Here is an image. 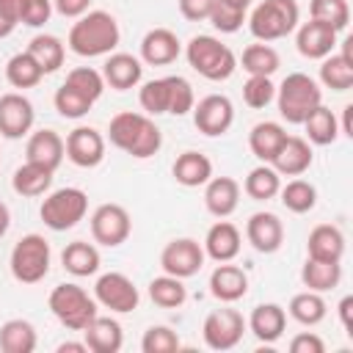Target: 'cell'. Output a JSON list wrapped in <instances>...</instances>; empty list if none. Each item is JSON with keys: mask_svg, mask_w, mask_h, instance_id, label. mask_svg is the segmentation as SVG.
Masks as SVG:
<instances>
[{"mask_svg": "<svg viewBox=\"0 0 353 353\" xmlns=\"http://www.w3.org/2000/svg\"><path fill=\"white\" fill-rule=\"evenodd\" d=\"M245 334V317L237 309H212L201 323V336L210 350H232Z\"/></svg>", "mask_w": 353, "mask_h": 353, "instance_id": "10", "label": "cell"}, {"mask_svg": "<svg viewBox=\"0 0 353 353\" xmlns=\"http://www.w3.org/2000/svg\"><path fill=\"white\" fill-rule=\"evenodd\" d=\"M41 77H44V72H41V66L30 58L28 50L14 52V55L6 61V80H8L14 88H19V91L36 88V85L41 83Z\"/></svg>", "mask_w": 353, "mask_h": 353, "instance_id": "40", "label": "cell"}, {"mask_svg": "<svg viewBox=\"0 0 353 353\" xmlns=\"http://www.w3.org/2000/svg\"><path fill=\"white\" fill-rule=\"evenodd\" d=\"M336 41H339V33L331 25L317 19L298 25V33H295V47L309 61H323L325 55H331L336 50Z\"/></svg>", "mask_w": 353, "mask_h": 353, "instance_id": "16", "label": "cell"}, {"mask_svg": "<svg viewBox=\"0 0 353 353\" xmlns=\"http://www.w3.org/2000/svg\"><path fill=\"white\" fill-rule=\"evenodd\" d=\"M301 281L306 290L328 292V290L339 287V281H342V262H323V259L306 256V262L301 268Z\"/></svg>", "mask_w": 353, "mask_h": 353, "instance_id": "34", "label": "cell"}, {"mask_svg": "<svg viewBox=\"0 0 353 353\" xmlns=\"http://www.w3.org/2000/svg\"><path fill=\"white\" fill-rule=\"evenodd\" d=\"M50 262H52L50 243L44 240V234H36V232L19 237L8 256L11 276L19 284H39L50 273Z\"/></svg>", "mask_w": 353, "mask_h": 353, "instance_id": "7", "label": "cell"}, {"mask_svg": "<svg viewBox=\"0 0 353 353\" xmlns=\"http://www.w3.org/2000/svg\"><path fill=\"white\" fill-rule=\"evenodd\" d=\"M83 342L91 353H119L121 345H124V331H121V323L113 320V317H102L97 314L83 331Z\"/></svg>", "mask_w": 353, "mask_h": 353, "instance_id": "26", "label": "cell"}, {"mask_svg": "<svg viewBox=\"0 0 353 353\" xmlns=\"http://www.w3.org/2000/svg\"><path fill=\"white\" fill-rule=\"evenodd\" d=\"M182 347L179 336L168 325H149L141 336V350L143 353H176Z\"/></svg>", "mask_w": 353, "mask_h": 353, "instance_id": "47", "label": "cell"}, {"mask_svg": "<svg viewBox=\"0 0 353 353\" xmlns=\"http://www.w3.org/2000/svg\"><path fill=\"white\" fill-rule=\"evenodd\" d=\"M39 345L36 328L30 320L11 317L0 325V350L3 353H33Z\"/></svg>", "mask_w": 353, "mask_h": 353, "instance_id": "33", "label": "cell"}, {"mask_svg": "<svg viewBox=\"0 0 353 353\" xmlns=\"http://www.w3.org/2000/svg\"><path fill=\"white\" fill-rule=\"evenodd\" d=\"M66 160L74 163L77 168H97L105 160V135L94 127H74L66 135Z\"/></svg>", "mask_w": 353, "mask_h": 353, "instance_id": "15", "label": "cell"}, {"mask_svg": "<svg viewBox=\"0 0 353 353\" xmlns=\"http://www.w3.org/2000/svg\"><path fill=\"white\" fill-rule=\"evenodd\" d=\"M88 212V196L80 188H58V190H47L39 215L44 221L47 229L52 232H66L74 229Z\"/></svg>", "mask_w": 353, "mask_h": 353, "instance_id": "8", "label": "cell"}, {"mask_svg": "<svg viewBox=\"0 0 353 353\" xmlns=\"http://www.w3.org/2000/svg\"><path fill=\"white\" fill-rule=\"evenodd\" d=\"M52 105H55L58 116H63V119H83L94 108V102L88 97H83L77 88H72L69 83H61L58 85V91L52 97Z\"/></svg>", "mask_w": 353, "mask_h": 353, "instance_id": "44", "label": "cell"}, {"mask_svg": "<svg viewBox=\"0 0 353 353\" xmlns=\"http://www.w3.org/2000/svg\"><path fill=\"white\" fill-rule=\"evenodd\" d=\"M309 19L325 22L339 33L350 22V3L347 0H309Z\"/></svg>", "mask_w": 353, "mask_h": 353, "instance_id": "43", "label": "cell"}, {"mask_svg": "<svg viewBox=\"0 0 353 353\" xmlns=\"http://www.w3.org/2000/svg\"><path fill=\"white\" fill-rule=\"evenodd\" d=\"M245 240L259 254H276L284 245V223L276 212H254L245 221Z\"/></svg>", "mask_w": 353, "mask_h": 353, "instance_id": "17", "label": "cell"}, {"mask_svg": "<svg viewBox=\"0 0 353 353\" xmlns=\"http://www.w3.org/2000/svg\"><path fill=\"white\" fill-rule=\"evenodd\" d=\"M185 58L193 72H199L204 80H212V83L229 80L237 69V55L232 52V47H226L221 39L210 33L193 36L185 44Z\"/></svg>", "mask_w": 353, "mask_h": 353, "instance_id": "3", "label": "cell"}, {"mask_svg": "<svg viewBox=\"0 0 353 353\" xmlns=\"http://www.w3.org/2000/svg\"><path fill=\"white\" fill-rule=\"evenodd\" d=\"M306 256L323 262H342L345 256V234L334 223H317L306 237Z\"/></svg>", "mask_w": 353, "mask_h": 353, "instance_id": "27", "label": "cell"}, {"mask_svg": "<svg viewBox=\"0 0 353 353\" xmlns=\"http://www.w3.org/2000/svg\"><path fill=\"white\" fill-rule=\"evenodd\" d=\"M336 312H339V323H342V328H345L347 334H353V295H345V298L339 301Z\"/></svg>", "mask_w": 353, "mask_h": 353, "instance_id": "56", "label": "cell"}, {"mask_svg": "<svg viewBox=\"0 0 353 353\" xmlns=\"http://www.w3.org/2000/svg\"><path fill=\"white\" fill-rule=\"evenodd\" d=\"M279 196H281V204L290 212H295V215H306L317 204V188L309 179H301V176H295L287 185H281L279 188Z\"/></svg>", "mask_w": 353, "mask_h": 353, "instance_id": "42", "label": "cell"}, {"mask_svg": "<svg viewBox=\"0 0 353 353\" xmlns=\"http://www.w3.org/2000/svg\"><path fill=\"white\" fill-rule=\"evenodd\" d=\"M284 138H287V130L279 121H259L248 132V149L259 163H270L281 149Z\"/></svg>", "mask_w": 353, "mask_h": 353, "instance_id": "31", "label": "cell"}, {"mask_svg": "<svg viewBox=\"0 0 353 353\" xmlns=\"http://www.w3.org/2000/svg\"><path fill=\"white\" fill-rule=\"evenodd\" d=\"M212 3H215V0H176L179 14H182L188 22H204V19L210 17Z\"/></svg>", "mask_w": 353, "mask_h": 353, "instance_id": "53", "label": "cell"}, {"mask_svg": "<svg viewBox=\"0 0 353 353\" xmlns=\"http://www.w3.org/2000/svg\"><path fill=\"white\" fill-rule=\"evenodd\" d=\"M245 328L265 345H273L284 336V328H287V312L284 306L279 303H259L251 309L248 320H245Z\"/></svg>", "mask_w": 353, "mask_h": 353, "instance_id": "23", "label": "cell"}, {"mask_svg": "<svg viewBox=\"0 0 353 353\" xmlns=\"http://www.w3.org/2000/svg\"><path fill=\"white\" fill-rule=\"evenodd\" d=\"M276 99V83L270 77H259V74H248V80L243 83V102L254 110L268 108Z\"/></svg>", "mask_w": 353, "mask_h": 353, "instance_id": "48", "label": "cell"}, {"mask_svg": "<svg viewBox=\"0 0 353 353\" xmlns=\"http://www.w3.org/2000/svg\"><path fill=\"white\" fill-rule=\"evenodd\" d=\"M193 124L201 135L218 138L226 135L229 127L234 124V105L226 94H207L193 105Z\"/></svg>", "mask_w": 353, "mask_h": 353, "instance_id": "12", "label": "cell"}, {"mask_svg": "<svg viewBox=\"0 0 353 353\" xmlns=\"http://www.w3.org/2000/svg\"><path fill=\"white\" fill-rule=\"evenodd\" d=\"M8 226H11V210L0 201V237L8 232Z\"/></svg>", "mask_w": 353, "mask_h": 353, "instance_id": "59", "label": "cell"}, {"mask_svg": "<svg viewBox=\"0 0 353 353\" xmlns=\"http://www.w3.org/2000/svg\"><path fill=\"white\" fill-rule=\"evenodd\" d=\"M143 77V61L130 52H110L102 63V80L113 91H130Z\"/></svg>", "mask_w": 353, "mask_h": 353, "instance_id": "19", "label": "cell"}, {"mask_svg": "<svg viewBox=\"0 0 353 353\" xmlns=\"http://www.w3.org/2000/svg\"><path fill=\"white\" fill-rule=\"evenodd\" d=\"M28 52H30V58L41 66L44 74L58 72V69L63 66V58H66L63 41H61L58 36H52V33H36V36L30 39V44H28Z\"/></svg>", "mask_w": 353, "mask_h": 353, "instance_id": "35", "label": "cell"}, {"mask_svg": "<svg viewBox=\"0 0 353 353\" xmlns=\"http://www.w3.org/2000/svg\"><path fill=\"white\" fill-rule=\"evenodd\" d=\"M287 312H290V317H292L295 323L312 328V325H317V323L325 320V314H328V303H325L323 292L303 290V292H295V295L290 298Z\"/></svg>", "mask_w": 353, "mask_h": 353, "instance_id": "36", "label": "cell"}, {"mask_svg": "<svg viewBox=\"0 0 353 353\" xmlns=\"http://www.w3.org/2000/svg\"><path fill=\"white\" fill-rule=\"evenodd\" d=\"M58 353H88V347H85V342H61Z\"/></svg>", "mask_w": 353, "mask_h": 353, "instance_id": "58", "label": "cell"}, {"mask_svg": "<svg viewBox=\"0 0 353 353\" xmlns=\"http://www.w3.org/2000/svg\"><path fill=\"white\" fill-rule=\"evenodd\" d=\"M314 154H312V143L301 135H287L281 149L276 152V157L270 160V165L276 168L279 176H301L309 171Z\"/></svg>", "mask_w": 353, "mask_h": 353, "instance_id": "21", "label": "cell"}, {"mask_svg": "<svg viewBox=\"0 0 353 353\" xmlns=\"http://www.w3.org/2000/svg\"><path fill=\"white\" fill-rule=\"evenodd\" d=\"M279 188H281V176L276 174V168L270 163H259L256 168L248 171L245 182H243V190L248 199L254 201H270L279 196Z\"/></svg>", "mask_w": 353, "mask_h": 353, "instance_id": "39", "label": "cell"}, {"mask_svg": "<svg viewBox=\"0 0 353 353\" xmlns=\"http://www.w3.org/2000/svg\"><path fill=\"white\" fill-rule=\"evenodd\" d=\"M52 8L66 19H77L91 11V0H52Z\"/></svg>", "mask_w": 353, "mask_h": 353, "instance_id": "54", "label": "cell"}, {"mask_svg": "<svg viewBox=\"0 0 353 353\" xmlns=\"http://www.w3.org/2000/svg\"><path fill=\"white\" fill-rule=\"evenodd\" d=\"M22 3H25V0H0V19L11 22V25H19Z\"/></svg>", "mask_w": 353, "mask_h": 353, "instance_id": "55", "label": "cell"}, {"mask_svg": "<svg viewBox=\"0 0 353 353\" xmlns=\"http://www.w3.org/2000/svg\"><path fill=\"white\" fill-rule=\"evenodd\" d=\"M248 292V273L240 265L218 262V268L210 273V295L221 303H234L245 298Z\"/></svg>", "mask_w": 353, "mask_h": 353, "instance_id": "22", "label": "cell"}, {"mask_svg": "<svg viewBox=\"0 0 353 353\" xmlns=\"http://www.w3.org/2000/svg\"><path fill=\"white\" fill-rule=\"evenodd\" d=\"M240 204V182L232 176H210L204 185V207L215 218H229Z\"/></svg>", "mask_w": 353, "mask_h": 353, "instance_id": "25", "label": "cell"}, {"mask_svg": "<svg viewBox=\"0 0 353 353\" xmlns=\"http://www.w3.org/2000/svg\"><path fill=\"white\" fill-rule=\"evenodd\" d=\"M301 22L295 0H259L248 17V30L256 41H279L290 36Z\"/></svg>", "mask_w": 353, "mask_h": 353, "instance_id": "5", "label": "cell"}, {"mask_svg": "<svg viewBox=\"0 0 353 353\" xmlns=\"http://www.w3.org/2000/svg\"><path fill=\"white\" fill-rule=\"evenodd\" d=\"M204 259H207L204 256V248L193 237H176V240L165 243L163 251H160V268H163V273L176 276V279L196 276L204 268Z\"/></svg>", "mask_w": 353, "mask_h": 353, "instance_id": "13", "label": "cell"}, {"mask_svg": "<svg viewBox=\"0 0 353 353\" xmlns=\"http://www.w3.org/2000/svg\"><path fill=\"white\" fill-rule=\"evenodd\" d=\"M290 353H325V342L314 331H301L290 339Z\"/></svg>", "mask_w": 353, "mask_h": 353, "instance_id": "52", "label": "cell"}, {"mask_svg": "<svg viewBox=\"0 0 353 353\" xmlns=\"http://www.w3.org/2000/svg\"><path fill=\"white\" fill-rule=\"evenodd\" d=\"M63 83H69L72 88H77V91H80L83 97H88L91 102H97V99L102 97V91H105L102 72H97V69H91V66H77V69H72Z\"/></svg>", "mask_w": 353, "mask_h": 353, "instance_id": "49", "label": "cell"}, {"mask_svg": "<svg viewBox=\"0 0 353 353\" xmlns=\"http://www.w3.org/2000/svg\"><path fill=\"white\" fill-rule=\"evenodd\" d=\"M221 3H226V6H232V8H237V11H248L254 0H221Z\"/></svg>", "mask_w": 353, "mask_h": 353, "instance_id": "60", "label": "cell"}, {"mask_svg": "<svg viewBox=\"0 0 353 353\" xmlns=\"http://www.w3.org/2000/svg\"><path fill=\"white\" fill-rule=\"evenodd\" d=\"M121 41V30H119V22L113 14L102 11V8H94V11H85L83 17H77L69 28V36H66V44L74 55L80 58H102V55H110Z\"/></svg>", "mask_w": 353, "mask_h": 353, "instance_id": "1", "label": "cell"}, {"mask_svg": "<svg viewBox=\"0 0 353 353\" xmlns=\"http://www.w3.org/2000/svg\"><path fill=\"white\" fill-rule=\"evenodd\" d=\"M171 174L182 188H201L212 176V160L196 149H188V152L176 154Z\"/></svg>", "mask_w": 353, "mask_h": 353, "instance_id": "28", "label": "cell"}, {"mask_svg": "<svg viewBox=\"0 0 353 353\" xmlns=\"http://www.w3.org/2000/svg\"><path fill=\"white\" fill-rule=\"evenodd\" d=\"M63 157H66V143H63V138L55 130H36V132L28 135L25 160L58 171V165L63 163Z\"/></svg>", "mask_w": 353, "mask_h": 353, "instance_id": "24", "label": "cell"}, {"mask_svg": "<svg viewBox=\"0 0 353 353\" xmlns=\"http://www.w3.org/2000/svg\"><path fill=\"white\" fill-rule=\"evenodd\" d=\"M47 306L55 314V320L69 331H83L99 314L94 295H88L80 284H72V281H63V284L52 287V292L47 298Z\"/></svg>", "mask_w": 353, "mask_h": 353, "instance_id": "6", "label": "cell"}, {"mask_svg": "<svg viewBox=\"0 0 353 353\" xmlns=\"http://www.w3.org/2000/svg\"><path fill=\"white\" fill-rule=\"evenodd\" d=\"M138 102L146 116H160L168 113V77H154L146 80L138 88Z\"/></svg>", "mask_w": 353, "mask_h": 353, "instance_id": "45", "label": "cell"}, {"mask_svg": "<svg viewBox=\"0 0 353 353\" xmlns=\"http://www.w3.org/2000/svg\"><path fill=\"white\" fill-rule=\"evenodd\" d=\"M14 28H17V25H11V22H6V19H0V39H6V36H11V33H14Z\"/></svg>", "mask_w": 353, "mask_h": 353, "instance_id": "61", "label": "cell"}, {"mask_svg": "<svg viewBox=\"0 0 353 353\" xmlns=\"http://www.w3.org/2000/svg\"><path fill=\"white\" fill-rule=\"evenodd\" d=\"M149 298L154 306L160 309H179L185 301H188V287H185V279H176V276H154L149 281Z\"/></svg>", "mask_w": 353, "mask_h": 353, "instance_id": "41", "label": "cell"}, {"mask_svg": "<svg viewBox=\"0 0 353 353\" xmlns=\"http://www.w3.org/2000/svg\"><path fill=\"white\" fill-rule=\"evenodd\" d=\"M130 232H132V218L121 204L108 201V204H99L91 212V237H94V243H99L105 248H119L121 243H127Z\"/></svg>", "mask_w": 353, "mask_h": 353, "instance_id": "11", "label": "cell"}, {"mask_svg": "<svg viewBox=\"0 0 353 353\" xmlns=\"http://www.w3.org/2000/svg\"><path fill=\"white\" fill-rule=\"evenodd\" d=\"M33 121H36V110L25 94L8 91L0 97V138L19 141L33 130Z\"/></svg>", "mask_w": 353, "mask_h": 353, "instance_id": "14", "label": "cell"}, {"mask_svg": "<svg viewBox=\"0 0 353 353\" xmlns=\"http://www.w3.org/2000/svg\"><path fill=\"white\" fill-rule=\"evenodd\" d=\"M320 83L331 91H350L353 88V58H345L342 52H331L320 61Z\"/></svg>", "mask_w": 353, "mask_h": 353, "instance_id": "38", "label": "cell"}, {"mask_svg": "<svg viewBox=\"0 0 353 353\" xmlns=\"http://www.w3.org/2000/svg\"><path fill=\"white\" fill-rule=\"evenodd\" d=\"M168 77V113L171 116H185L196 105L193 85L182 74H165Z\"/></svg>", "mask_w": 353, "mask_h": 353, "instance_id": "46", "label": "cell"}, {"mask_svg": "<svg viewBox=\"0 0 353 353\" xmlns=\"http://www.w3.org/2000/svg\"><path fill=\"white\" fill-rule=\"evenodd\" d=\"M52 0H25L22 3V14H19V22L28 25V28H44L52 17Z\"/></svg>", "mask_w": 353, "mask_h": 353, "instance_id": "51", "label": "cell"}, {"mask_svg": "<svg viewBox=\"0 0 353 353\" xmlns=\"http://www.w3.org/2000/svg\"><path fill=\"white\" fill-rule=\"evenodd\" d=\"M182 41L168 28H152L141 39V61L149 66H168L179 58Z\"/></svg>", "mask_w": 353, "mask_h": 353, "instance_id": "20", "label": "cell"}, {"mask_svg": "<svg viewBox=\"0 0 353 353\" xmlns=\"http://www.w3.org/2000/svg\"><path fill=\"white\" fill-rule=\"evenodd\" d=\"M52 174H55L52 168L25 160V163L14 171V176H11V188H14V193L22 196V199H36V196H44V193L50 190V185H52Z\"/></svg>", "mask_w": 353, "mask_h": 353, "instance_id": "29", "label": "cell"}, {"mask_svg": "<svg viewBox=\"0 0 353 353\" xmlns=\"http://www.w3.org/2000/svg\"><path fill=\"white\" fill-rule=\"evenodd\" d=\"M237 66H243V72L248 74H259V77H273L281 66V58L276 52V47H270L268 41H256L248 44L237 61Z\"/></svg>", "mask_w": 353, "mask_h": 353, "instance_id": "37", "label": "cell"}, {"mask_svg": "<svg viewBox=\"0 0 353 353\" xmlns=\"http://www.w3.org/2000/svg\"><path fill=\"white\" fill-rule=\"evenodd\" d=\"M61 265L66 273L83 279V276H94L102 265V256H99V248L94 243H85V240H72L66 243V248L61 251Z\"/></svg>", "mask_w": 353, "mask_h": 353, "instance_id": "30", "label": "cell"}, {"mask_svg": "<svg viewBox=\"0 0 353 353\" xmlns=\"http://www.w3.org/2000/svg\"><path fill=\"white\" fill-rule=\"evenodd\" d=\"M350 116H353V105H345L342 108V121H339V135L353 138V121H350Z\"/></svg>", "mask_w": 353, "mask_h": 353, "instance_id": "57", "label": "cell"}, {"mask_svg": "<svg viewBox=\"0 0 353 353\" xmlns=\"http://www.w3.org/2000/svg\"><path fill=\"white\" fill-rule=\"evenodd\" d=\"M306 130V141L314 143V146H331L336 138H339V119L331 108H325L323 102L303 119L301 124Z\"/></svg>", "mask_w": 353, "mask_h": 353, "instance_id": "32", "label": "cell"}, {"mask_svg": "<svg viewBox=\"0 0 353 353\" xmlns=\"http://www.w3.org/2000/svg\"><path fill=\"white\" fill-rule=\"evenodd\" d=\"M207 19H210V25H212L215 30H221V33H237V30L243 28V22H245V11H237V8H232V6H226V3H221V0H215Z\"/></svg>", "mask_w": 353, "mask_h": 353, "instance_id": "50", "label": "cell"}, {"mask_svg": "<svg viewBox=\"0 0 353 353\" xmlns=\"http://www.w3.org/2000/svg\"><path fill=\"white\" fill-rule=\"evenodd\" d=\"M201 248H204V256H210L212 262H232L243 248V234L232 221L218 218L207 229Z\"/></svg>", "mask_w": 353, "mask_h": 353, "instance_id": "18", "label": "cell"}, {"mask_svg": "<svg viewBox=\"0 0 353 353\" xmlns=\"http://www.w3.org/2000/svg\"><path fill=\"white\" fill-rule=\"evenodd\" d=\"M108 141L135 160H149L163 146V132L152 116L138 110H121L108 124Z\"/></svg>", "mask_w": 353, "mask_h": 353, "instance_id": "2", "label": "cell"}, {"mask_svg": "<svg viewBox=\"0 0 353 353\" xmlns=\"http://www.w3.org/2000/svg\"><path fill=\"white\" fill-rule=\"evenodd\" d=\"M276 108L287 124H303V119L323 102V88L306 72H290L276 85Z\"/></svg>", "mask_w": 353, "mask_h": 353, "instance_id": "4", "label": "cell"}, {"mask_svg": "<svg viewBox=\"0 0 353 353\" xmlns=\"http://www.w3.org/2000/svg\"><path fill=\"white\" fill-rule=\"evenodd\" d=\"M94 301H97V306L110 309L116 314H130V312L138 309L141 292H138L135 281L127 273L110 270V273H102L94 281Z\"/></svg>", "mask_w": 353, "mask_h": 353, "instance_id": "9", "label": "cell"}]
</instances>
